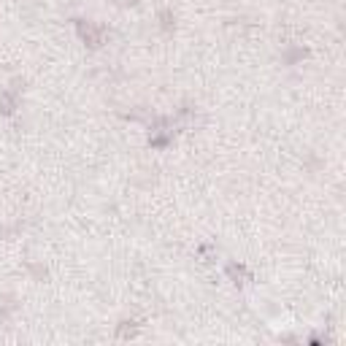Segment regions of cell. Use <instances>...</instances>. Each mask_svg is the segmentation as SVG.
<instances>
[{"label": "cell", "mask_w": 346, "mask_h": 346, "mask_svg": "<svg viewBox=\"0 0 346 346\" xmlns=\"http://www.w3.org/2000/svg\"><path fill=\"white\" fill-rule=\"evenodd\" d=\"M0 111H3V114H11V111H14V97H11V95H5L3 100H0Z\"/></svg>", "instance_id": "7a4b0ae2"}, {"label": "cell", "mask_w": 346, "mask_h": 346, "mask_svg": "<svg viewBox=\"0 0 346 346\" xmlns=\"http://www.w3.org/2000/svg\"><path fill=\"white\" fill-rule=\"evenodd\" d=\"M79 30H82V36L86 38V41H89L92 46H97V43H100V38H103V33L100 30H95V27H92V25H79Z\"/></svg>", "instance_id": "6da1fadb"}]
</instances>
